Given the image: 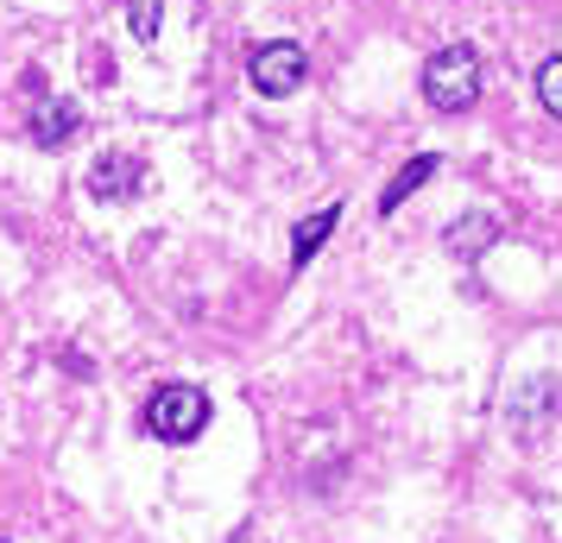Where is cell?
<instances>
[{
    "label": "cell",
    "instance_id": "6da1fadb",
    "mask_svg": "<svg viewBox=\"0 0 562 543\" xmlns=\"http://www.w3.org/2000/svg\"><path fill=\"white\" fill-rule=\"evenodd\" d=\"M424 102L436 114H468L481 102V52L474 45H442L424 64Z\"/></svg>",
    "mask_w": 562,
    "mask_h": 543
},
{
    "label": "cell",
    "instance_id": "7a4b0ae2",
    "mask_svg": "<svg viewBox=\"0 0 562 543\" xmlns=\"http://www.w3.org/2000/svg\"><path fill=\"white\" fill-rule=\"evenodd\" d=\"M146 430H153L158 442H196V437L209 430V398H203V386H183V380L158 386L153 398H146Z\"/></svg>",
    "mask_w": 562,
    "mask_h": 543
},
{
    "label": "cell",
    "instance_id": "3957f363",
    "mask_svg": "<svg viewBox=\"0 0 562 543\" xmlns=\"http://www.w3.org/2000/svg\"><path fill=\"white\" fill-rule=\"evenodd\" d=\"M247 77H254L259 95H272V102H279V95H291V89L310 77V57H304L297 38H272V45H259V52H254Z\"/></svg>",
    "mask_w": 562,
    "mask_h": 543
},
{
    "label": "cell",
    "instance_id": "277c9868",
    "mask_svg": "<svg viewBox=\"0 0 562 543\" xmlns=\"http://www.w3.org/2000/svg\"><path fill=\"white\" fill-rule=\"evenodd\" d=\"M139 183H146V165L133 152H108V158L89 165V196H95V203H127Z\"/></svg>",
    "mask_w": 562,
    "mask_h": 543
},
{
    "label": "cell",
    "instance_id": "5b68a950",
    "mask_svg": "<svg viewBox=\"0 0 562 543\" xmlns=\"http://www.w3.org/2000/svg\"><path fill=\"white\" fill-rule=\"evenodd\" d=\"M82 133V114H77V102H64V95H45V108H38V114H32V139H38V146H70V139H77Z\"/></svg>",
    "mask_w": 562,
    "mask_h": 543
},
{
    "label": "cell",
    "instance_id": "8992f818",
    "mask_svg": "<svg viewBox=\"0 0 562 543\" xmlns=\"http://www.w3.org/2000/svg\"><path fill=\"white\" fill-rule=\"evenodd\" d=\"M493 240H499V215H486V208H468L456 228H449V253H456V259H481Z\"/></svg>",
    "mask_w": 562,
    "mask_h": 543
},
{
    "label": "cell",
    "instance_id": "52a82bcc",
    "mask_svg": "<svg viewBox=\"0 0 562 543\" xmlns=\"http://www.w3.org/2000/svg\"><path fill=\"white\" fill-rule=\"evenodd\" d=\"M335 222H341V208H316L310 222H297V234H291V272H304L310 259L323 253V240L335 234Z\"/></svg>",
    "mask_w": 562,
    "mask_h": 543
},
{
    "label": "cell",
    "instance_id": "ba28073f",
    "mask_svg": "<svg viewBox=\"0 0 562 543\" xmlns=\"http://www.w3.org/2000/svg\"><path fill=\"white\" fill-rule=\"evenodd\" d=\"M436 165H442L436 152H417V158H411L405 171H398V178H392V183L380 190V215H398V203H405V196H417V183L436 178Z\"/></svg>",
    "mask_w": 562,
    "mask_h": 543
},
{
    "label": "cell",
    "instance_id": "9c48e42d",
    "mask_svg": "<svg viewBox=\"0 0 562 543\" xmlns=\"http://www.w3.org/2000/svg\"><path fill=\"white\" fill-rule=\"evenodd\" d=\"M537 102L562 121V57H543V64H537Z\"/></svg>",
    "mask_w": 562,
    "mask_h": 543
},
{
    "label": "cell",
    "instance_id": "30bf717a",
    "mask_svg": "<svg viewBox=\"0 0 562 543\" xmlns=\"http://www.w3.org/2000/svg\"><path fill=\"white\" fill-rule=\"evenodd\" d=\"M133 32H139V38L158 32V0H133Z\"/></svg>",
    "mask_w": 562,
    "mask_h": 543
}]
</instances>
